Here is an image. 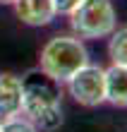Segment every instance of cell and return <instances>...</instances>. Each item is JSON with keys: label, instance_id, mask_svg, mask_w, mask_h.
I'll list each match as a JSON object with an SVG mask.
<instances>
[{"label": "cell", "instance_id": "11", "mask_svg": "<svg viewBox=\"0 0 127 132\" xmlns=\"http://www.w3.org/2000/svg\"><path fill=\"white\" fill-rule=\"evenodd\" d=\"M14 0H0V5H12Z\"/></svg>", "mask_w": 127, "mask_h": 132}, {"label": "cell", "instance_id": "9", "mask_svg": "<svg viewBox=\"0 0 127 132\" xmlns=\"http://www.w3.org/2000/svg\"><path fill=\"white\" fill-rule=\"evenodd\" d=\"M0 132H38V127L31 122L27 115H12V118H7L0 122Z\"/></svg>", "mask_w": 127, "mask_h": 132}, {"label": "cell", "instance_id": "7", "mask_svg": "<svg viewBox=\"0 0 127 132\" xmlns=\"http://www.w3.org/2000/svg\"><path fill=\"white\" fill-rule=\"evenodd\" d=\"M106 101L117 108H127V67L110 65L106 70Z\"/></svg>", "mask_w": 127, "mask_h": 132}, {"label": "cell", "instance_id": "3", "mask_svg": "<svg viewBox=\"0 0 127 132\" xmlns=\"http://www.w3.org/2000/svg\"><path fill=\"white\" fill-rule=\"evenodd\" d=\"M67 17L74 36L89 41L110 36L117 27V14L110 0H82Z\"/></svg>", "mask_w": 127, "mask_h": 132}, {"label": "cell", "instance_id": "5", "mask_svg": "<svg viewBox=\"0 0 127 132\" xmlns=\"http://www.w3.org/2000/svg\"><path fill=\"white\" fill-rule=\"evenodd\" d=\"M17 17L29 27H46L58 17L53 7V0H14Z\"/></svg>", "mask_w": 127, "mask_h": 132}, {"label": "cell", "instance_id": "8", "mask_svg": "<svg viewBox=\"0 0 127 132\" xmlns=\"http://www.w3.org/2000/svg\"><path fill=\"white\" fill-rule=\"evenodd\" d=\"M108 55L113 60V65H122L127 67V27L122 29H115L110 34V41H108Z\"/></svg>", "mask_w": 127, "mask_h": 132}, {"label": "cell", "instance_id": "1", "mask_svg": "<svg viewBox=\"0 0 127 132\" xmlns=\"http://www.w3.org/2000/svg\"><path fill=\"white\" fill-rule=\"evenodd\" d=\"M22 82V115L34 122L36 127L53 132L62 125V84L46 75L41 67L29 70Z\"/></svg>", "mask_w": 127, "mask_h": 132}, {"label": "cell", "instance_id": "2", "mask_svg": "<svg viewBox=\"0 0 127 132\" xmlns=\"http://www.w3.org/2000/svg\"><path fill=\"white\" fill-rule=\"evenodd\" d=\"M86 63H89V53H86L82 38L77 36H53L38 55V67L60 84L67 82Z\"/></svg>", "mask_w": 127, "mask_h": 132}, {"label": "cell", "instance_id": "6", "mask_svg": "<svg viewBox=\"0 0 127 132\" xmlns=\"http://www.w3.org/2000/svg\"><path fill=\"white\" fill-rule=\"evenodd\" d=\"M22 113V82L10 72L0 75V120Z\"/></svg>", "mask_w": 127, "mask_h": 132}, {"label": "cell", "instance_id": "4", "mask_svg": "<svg viewBox=\"0 0 127 132\" xmlns=\"http://www.w3.org/2000/svg\"><path fill=\"white\" fill-rule=\"evenodd\" d=\"M67 89L70 96L84 108H96L106 103V70L86 63L67 79Z\"/></svg>", "mask_w": 127, "mask_h": 132}, {"label": "cell", "instance_id": "10", "mask_svg": "<svg viewBox=\"0 0 127 132\" xmlns=\"http://www.w3.org/2000/svg\"><path fill=\"white\" fill-rule=\"evenodd\" d=\"M79 3H82V0H53L55 14H70L72 10H77Z\"/></svg>", "mask_w": 127, "mask_h": 132}]
</instances>
